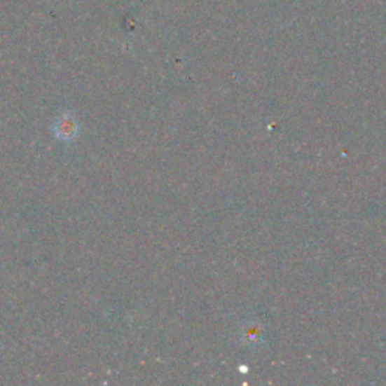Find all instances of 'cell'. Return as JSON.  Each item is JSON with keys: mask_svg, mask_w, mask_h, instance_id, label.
Segmentation results:
<instances>
[]
</instances>
